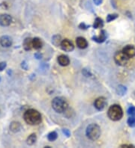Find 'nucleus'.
Segmentation results:
<instances>
[{
	"mask_svg": "<svg viewBox=\"0 0 135 148\" xmlns=\"http://www.w3.org/2000/svg\"><path fill=\"white\" fill-rule=\"evenodd\" d=\"M24 119L26 123L31 126H36L41 123L42 121V114L38 111L30 108L25 112L24 114Z\"/></svg>",
	"mask_w": 135,
	"mask_h": 148,
	"instance_id": "f257e3e1",
	"label": "nucleus"
},
{
	"mask_svg": "<svg viewBox=\"0 0 135 148\" xmlns=\"http://www.w3.org/2000/svg\"><path fill=\"white\" fill-rule=\"evenodd\" d=\"M52 108L54 111L57 113H63L66 112L68 108H69V104L63 97H56L52 100L51 103Z\"/></svg>",
	"mask_w": 135,
	"mask_h": 148,
	"instance_id": "f03ea898",
	"label": "nucleus"
},
{
	"mask_svg": "<svg viewBox=\"0 0 135 148\" xmlns=\"http://www.w3.org/2000/svg\"><path fill=\"white\" fill-rule=\"evenodd\" d=\"M101 128L96 123H91L87 127L86 135L91 141H96L101 136Z\"/></svg>",
	"mask_w": 135,
	"mask_h": 148,
	"instance_id": "7ed1b4c3",
	"label": "nucleus"
},
{
	"mask_svg": "<svg viewBox=\"0 0 135 148\" xmlns=\"http://www.w3.org/2000/svg\"><path fill=\"white\" fill-rule=\"evenodd\" d=\"M108 117L113 121H118L123 117V108L119 105L114 104L109 108L107 112Z\"/></svg>",
	"mask_w": 135,
	"mask_h": 148,
	"instance_id": "20e7f679",
	"label": "nucleus"
},
{
	"mask_svg": "<svg viewBox=\"0 0 135 148\" xmlns=\"http://www.w3.org/2000/svg\"><path fill=\"white\" fill-rule=\"evenodd\" d=\"M129 58L125 55L123 51H117L114 55V61L116 64L119 66H125L128 62Z\"/></svg>",
	"mask_w": 135,
	"mask_h": 148,
	"instance_id": "39448f33",
	"label": "nucleus"
},
{
	"mask_svg": "<svg viewBox=\"0 0 135 148\" xmlns=\"http://www.w3.org/2000/svg\"><path fill=\"white\" fill-rule=\"evenodd\" d=\"M107 99L104 97H100L97 98L94 102V106L98 111L103 110L107 106Z\"/></svg>",
	"mask_w": 135,
	"mask_h": 148,
	"instance_id": "423d86ee",
	"label": "nucleus"
},
{
	"mask_svg": "<svg viewBox=\"0 0 135 148\" xmlns=\"http://www.w3.org/2000/svg\"><path fill=\"white\" fill-rule=\"evenodd\" d=\"M60 47H61L62 49L65 52H72L74 49V44L69 39H63Z\"/></svg>",
	"mask_w": 135,
	"mask_h": 148,
	"instance_id": "0eeeda50",
	"label": "nucleus"
},
{
	"mask_svg": "<svg viewBox=\"0 0 135 148\" xmlns=\"http://www.w3.org/2000/svg\"><path fill=\"white\" fill-rule=\"evenodd\" d=\"M11 22H12V17L11 15L7 14L0 15V25L2 26H4V27L8 26L11 25Z\"/></svg>",
	"mask_w": 135,
	"mask_h": 148,
	"instance_id": "6e6552de",
	"label": "nucleus"
},
{
	"mask_svg": "<svg viewBox=\"0 0 135 148\" xmlns=\"http://www.w3.org/2000/svg\"><path fill=\"white\" fill-rule=\"evenodd\" d=\"M123 52L128 58H132L135 56V47L133 45H127L123 48Z\"/></svg>",
	"mask_w": 135,
	"mask_h": 148,
	"instance_id": "1a4fd4ad",
	"label": "nucleus"
},
{
	"mask_svg": "<svg viewBox=\"0 0 135 148\" xmlns=\"http://www.w3.org/2000/svg\"><path fill=\"white\" fill-rule=\"evenodd\" d=\"M13 40L12 38L10 36H8V35H4L0 38V45L2 46V47H10L12 45Z\"/></svg>",
	"mask_w": 135,
	"mask_h": 148,
	"instance_id": "9d476101",
	"label": "nucleus"
},
{
	"mask_svg": "<svg viewBox=\"0 0 135 148\" xmlns=\"http://www.w3.org/2000/svg\"><path fill=\"white\" fill-rule=\"evenodd\" d=\"M57 62L60 64V65H61L62 67H66L70 64V59H69V56L61 55V56H58Z\"/></svg>",
	"mask_w": 135,
	"mask_h": 148,
	"instance_id": "9b49d317",
	"label": "nucleus"
},
{
	"mask_svg": "<svg viewBox=\"0 0 135 148\" xmlns=\"http://www.w3.org/2000/svg\"><path fill=\"white\" fill-rule=\"evenodd\" d=\"M106 39H107V32L105 30H101V32H100V34H99L98 36L92 37V40H93L94 41H96L99 43L105 42Z\"/></svg>",
	"mask_w": 135,
	"mask_h": 148,
	"instance_id": "f8f14e48",
	"label": "nucleus"
},
{
	"mask_svg": "<svg viewBox=\"0 0 135 148\" xmlns=\"http://www.w3.org/2000/svg\"><path fill=\"white\" fill-rule=\"evenodd\" d=\"M76 43H77V46L80 49H86L88 47V42L83 37H78V38H77Z\"/></svg>",
	"mask_w": 135,
	"mask_h": 148,
	"instance_id": "ddd939ff",
	"label": "nucleus"
},
{
	"mask_svg": "<svg viewBox=\"0 0 135 148\" xmlns=\"http://www.w3.org/2000/svg\"><path fill=\"white\" fill-rule=\"evenodd\" d=\"M23 47H24V49L26 51L31 50L33 48V39L30 38H26L25 40H24V43H23Z\"/></svg>",
	"mask_w": 135,
	"mask_h": 148,
	"instance_id": "4468645a",
	"label": "nucleus"
},
{
	"mask_svg": "<svg viewBox=\"0 0 135 148\" xmlns=\"http://www.w3.org/2000/svg\"><path fill=\"white\" fill-rule=\"evenodd\" d=\"M33 48L35 49H40L42 48L43 43L39 38H35L33 39Z\"/></svg>",
	"mask_w": 135,
	"mask_h": 148,
	"instance_id": "2eb2a0df",
	"label": "nucleus"
},
{
	"mask_svg": "<svg viewBox=\"0 0 135 148\" xmlns=\"http://www.w3.org/2000/svg\"><path fill=\"white\" fill-rule=\"evenodd\" d=\"M20 127H21V126H20V123L16 122V121H13V122L11 123V124H10L9 128H10V130H11V132H17L20 131Z\"/></svg>",
	"mask_w": 135,
	"mask_h": 148,
	"instance_id": "dca6fc26",
	"label": "nucleus"
},
{
	"mask_svg": "<svg viewBox=\"0 0 135 148\" xmlns=\"http://www.w3.org/2000/svg\"><path fill=\"white\" fill-rule=\"evenodd\" d=\"M37 141V136H36L35 134H32L29 137L27 138L26 140V143L27 145H29V146H32V145H35Z\"/></svg>",
	"mask_w": 135,
	"mask_h": 148,
	"instance_id": "f3484780",
	"label": "nucleus"
},
{
	"mask_svg": "<svg viewBox=\"0 0 135 148\" xmlns=\"http://www.w3.org/2000/svg\"><path fill=\"white\" fill-rule=\"evenodd\" d=\"M93 27L94 29H101V28L104 27V22H103L102 19L97 17L94 22Z\"/></svg>",
	"mask_w": 135,
	"mask_h": 148,
	"instance_id": "a211bd4d",
	"label": "nucleus"
},
{
	"mask_svg": "<svg viewBox=\"0 0 135 148\" xmlns=\"http://www.w3.org/2000/svg\"><path fill=\"white\" fill-rule=\"evenodd\" d=\"M62 41V37L59 34H56V35H54L52 38V43H53L54 45L58 47L59 45H61V43Z\"/></svg>",
	"mask_w": 135,
	"mask_h": 148,
	"instance_id": "6ab92c4d",
	"label": "nucleus"
},
{
	"mask_svg": "<svg viewBox=\"0 0 135 148\" xmlns=\"http://www.w3.org/2000/svg\"><path fill=\"white\" fill-rule=\"evenodd\" d=\"M57 137H58V134L56 133V132H51L48 134V136H47V139H48L49 141H54L55 140L57 139Z\"/></svg>",
	"mask_w": 135,
	"mask_h": 148,
	"instance_id": "aec40b11",
	"label": "nucleus"
},
{
	"mask_svg": "<svg viewBox=\"0 0 135 148\" xmlns=\"http://www.w3.org/2000/svg\"><path fill=\"white\" fill-rule=\"evenodd\" d=\"M126 91H127V89H126V88L125 86H123V85H119L118 86V88H117V93H118V94H119L121 96H123L125 94Z\"/></svg>",
	"mask_w": 135,
	"mask_h": 148,
	"instance_id": "412c9836",
	"label": "nucleus"
},
{
	"mask_svg": "<svg viewBox=\"0 0 135 148\" xmlns=\"http://www.w3.org/2000/svg\"><path fill=\"white\" fill-rule=\"evenodd\" d=\"M128 125L130 127H135V116H130L128 117V121H127Z\"/></svg>",
	"mask_w": 135,
	"mask_h": 148,
	"instance_id": "4be33fe9",
	"label": "nucleus"
},
{
	"mask_svg": "<svg viewBox=\"0 0 135 148\" xmlns=\"http://www.w3.org/2000/svg\"><path fill=\"white\" fill-rule=\"evenodd\" d=\"M119 16V15L117 14H108L107 16V23H110L113 20H116Z\"/></svg>",
	"mask_w": 135,
	"mask_h": 148,
	"instance_id": "5701e85b",
	"label": "nucleus"
},
{
	"mask_svg": "<svg viewBox=\"0 0 135 148\" xmlns=\"http://www.w3.org/2000/svg\"><path fill=\"white\" fill-rule=\"evenodd\" d=\"M128 114L129 116H135V107L130 106L128 109Z\"/></svg>",
	"mask_w": 135,
	"mask_h": 148,
	"instance_id": "b1692460",
	"label": "nucleus"
},
{
	"mask_svg": "<svg viewBox=\"0 0 135 148\" xmlns=\"http://www.w3.org/2000/svg\"><path fill=\"white\" fill-rule=\"evenodd\" d=\"M79 28L80 29H83V30H86L88 28H89V25H87L84 23H81L79 25Z\"/></svg>",
	"mask_w": 135,
	"mask_h": 148,
	"instance_id": "393cba45",
	"label": "nucleus"
},
{
	"mask_svg": "<svg viewBox=\"0 0 135 148\" xmlns=\"http://www.w3.org/2000/svg\"><path fill=\"white\" fill-rule=\"evenodd\" d=\"M6 66H7V64H6V62H0V72L3 71V70H5V68L6 67Z\"/></svg>",
	"mask_w": 135,
	"mask_h": 148,
	"instance_id": "a878e982",
	"label": "nucleus"
},
{
	"mask_svg": "<svg viewBox=\"0 0 135 148\" xmlns=\"http://www.w3.org/2000/svg\"><path fill=\"white\" fill-rule=\"evenodd\" d=\"M62 132L63 133L65 134V136H66L67 137H70L71 136V132L68 129H63Z\"/></svg>",
	"mask_w": 135,
	"mask_h": 148,
	"instance_id": "bb28decb",
	"label": "nucleus"
},
{
	"mask_svg": "<svg viewBox=\"0 0 135 148\" xmlns=\"http://www.w3.org/2000/svg\"><path fill=\"white\" fill-rule=\"evenodd\" d=\"M21 67H22V68L24 69V70H26V71L27 69H28V64L26 63V62H23L21 64Z\"/></svg>",
	"mask_w": 135,
	"mask_h": 148,
	"instance_id": "cd10ccee",
	"label": "nucleus"
},
{
	"mask_svg": "<svg viewBox=\"0 0 135 148\" xmlns=\"http://www.w3.org/2000/svg\"><path fill=\"white\" fill-rule=\"evenodd\" d=\"M93 2L96 5H100L103 2V0H93Z\"/></svg>",
	"mask_w": 135,
	"mask_h": 148,
	"instance_id": "c85d7f7f",
	"label": "nucleus"
},
{
	"mask_svg": "<svg viewBox=\"0 0 135 148\" xmlns=\"http://www.w3.org/2000/svg\"><path fill=\"white\" fill-rule=\"evenodd\" d=\"M35 57L37 59H41V58H42V55L41 54V53H35Z\"/></svg>",
	"mask_w": 135,
	"mask_h": 148,
	"instance_id": "c756f323",
	"label": "nucleus"
},
{
	"mask_svg": "<svg viewBox=\"0 0 135 148\" xmlns=\"http://www.w3.org/2000/svg\"><path fill=\"white\" fill-rule=\"evenodd\" d=\"M121 147H135L132 145H121Z\"/></svg>",
	"mask_w": 135,
	"mask_h": 148,
	"instance_id": "7c9ffc66",
	"label": "nucleus"
},
{
	"mask_svg": "<svg viewBox=\"0 0 135 148\" xmlns=\"http://www.w3.org/2000/svg\"><path fill=\"white\" fill-rule=\"evenodd\" d=\"M0 82H1V76H0Z\"/></svg>",
	"mask_w": 135,
	"mask_h": 148,
	"instance_id": "2f4dec72",
	"label": "nucleus"
}]
</instances>
